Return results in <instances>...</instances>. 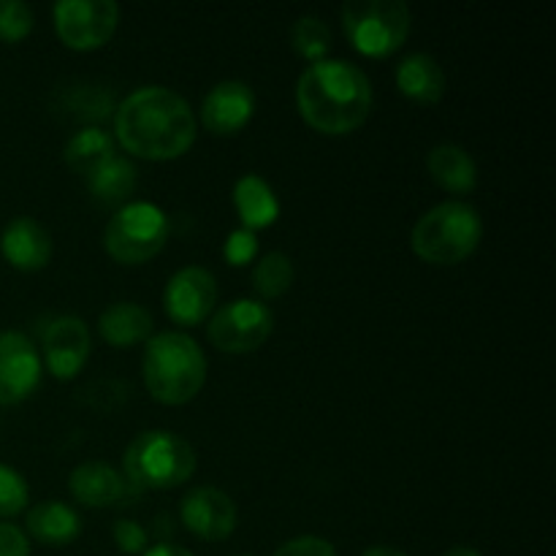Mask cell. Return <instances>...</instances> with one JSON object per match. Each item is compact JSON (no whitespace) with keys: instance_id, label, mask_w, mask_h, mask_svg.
<instances>
[{"instance_id":"obj_33","label":"cell","mask_w":556,"mask_h":556,"mask_svg":"<svg viewBox=\"0 0 556 556\" xmlns=\"http://www.w3.org/2000/svg\"><path fill=\"white\" fill-rule=\"evenodd\" d=\"M141 556H195V554H190L188 548L182 546H174V543H157V546L147 548Z\"/></svg>"},{"instance_id":"obj_28","label":"cell","mask_w":556,"mask_h":556,"mask_svg":"<svg viewBox=\"0 0 556 556\" xmlns=\"http://www.w3.org/2000/svg\"><path fill=\"white\" fill-rule=\"evenodd\" d=\"M33 30V11L22 0H0V38L22 41Z\"/></svg>"},{"instance_id":"obj_26","label":"cell","mask_w":556,"mask_h":556,"mask_svg":"<svg viewBox=\"0 0 556 556\" xmlns=\"http://www.w3.org/2000/svg\"><path fill=\"white\" fill-rule=\"evenodd\" d=\"M291 41H293V49H296L302 58L313 60L315 63V60H324L326 52H329L331 30L320 16L307 14L302 16V20H296V25H293Z\"/></svg>"},{"instance_id":"obj_4","label":"cell","mask_w":556,"mask_h":556,"mask_svg":"<svg viewBox=\"0 0 556 556\" xmlns=\"http://www.w3.org/2000/svg\"><path fill=\"white\" fill-rule=\"evenodd\" d=\"M483 237V220L465 201H443L418 217L413 228V250L429 264H459L476 253Z\"/></svg>"},{"instance_id":"obj_2","label":"cell","mask_w":556,"mask_h":556,"mask_svg":"<svg viewBox=\"0 0 556 556\" xmlns=\"http://www.w3.org/2000/svg\"><path fill=\"white\" fill-rule=\"evenodd\" d=\"M302 117L324 134H351L372 109L369 76L351 60H315L296 85Z\"/></svg>"},{"instance_id":"obj_16","label":"cell","mask_w":556,"mask_h":556,"mask_svg":"<svg viewBox=\"0 0 556 556\" xmlns=\"http://www.w3.org/2000/svg\"><path fill=\"white\" fill-rule=\"evenodd\" d=\"M68 486L71 494L81 505L109 508V505L123 503L130 483L112 465H106V462H85V465L74 467V472L68 478Z\"/></svg>"},{"instance_id":"obj_18","label":"cell","mask_w":556,"mask_h":556,"mask_svg":"<svg viewBox=\"0 0 556 556\" xmlns=\"http://www.w3.org/2000/svg\"><path fill=\"white\" fill-rule=\"evenodd\" d=\"M233 206L242 217V228L258 231L280 217V201L275 188L261 174H244L233 185Z\"/></svg>"},{"instance_id":"obj_22","label":"cell","mask_w":556,"mask_h":556,"mask_svg":"<svg viewBox=\"0 0 556 556\" xmlns=\"http://www.w3.org/2000/svg\"><path fill=\"white\" fill-rule=\"evenodd\" d=\"M434 182L451 193H470L478 185V166L470 152L459 144H438L427 157Z\"/></svg>"},{"instance_id":"obj_12","label":"cell","mask_w":556,"mask_h":556,"mask_svg":"<svg viewBox=\"0 0 556 556\" xmlns=\"http://www.w3.org/2000/svg\"><path fill=\"white\" fill-rule=\"evenodd\" d=\"M179 519L204 541H226L237 530V505L220 489L195 486L182 497Z\"/></svg>"},{"instance_id":"obj_29","label":"cell","mask_w":556,"mask_h":556,"mask_svg":"<svg viewBox=\"0 0 556 556\" xmlns=\"http://www.w3.org/2000/svg\"><path fill=\"white\" fill-rule=\"evenodd\" d=\"M255 253H258V239H255V231H250V228H233L226 237V242H223V255L233 266L250 264Z\"/></svg>"},{"instance_id":"obj_34","label":"cell","mask_w":556,"mask_h":556,"mask_svg":"<svg viewBox=\"0 0 556 556\" xmlns=\"http://www.w3.org/2000/svg\"><path fill=\"white\" fill-rule=\"evenodd\" d=\"M362 556H407L405 552H396V548H386V546H375L367 548Z\"/></svg>"},{"instance_id":"obj_19","label":"cell","mask_w":556,"mask_h":556,"mask_svg":"<svg viewBox=\"0 0 556 556\" xmlns=\"http://www.w3.org/2000/svg\"><path fill=\"white\" fill-rule=\"evenodd\" d=\"M396 87L418 103H438L445 96V74L427 52H413L396 65Z\"/></svg>"},{"instance_id":"obj_36","label":"cell","mask_w":556,"mask_h":556,"mask_svg":"<svg viewBox=\"0 0 556 556\" xmlns=\"http://www.w3.org/2000/svg\"><path fill=\"white\" fill-rule=\"evenodd\" d=\"M242 556H248V554H242Z\"/></svg>"},{"instance_id":"obj_15","label":"cell","mask_w":556,"mask_h":556,"mask_svg":"<svg viewBox=\"0 0 556 556\" xmlns=\"http://www.w3.org/2000/svg\"><path fill=\"white\" fill-rule=\"evenodd\" d=\"M0 250H3L5 261L11 266H16V269H43L49 264V258H52V237L33 217H14L3 228Z\"/></svg>"},{"instance_id":"obj_35","label":"cell","mask_w":556,"mask_h":556,"mask_svg":"<svg viewBox=\"0 0 556 556\" xmlns=\"http://www.w3.org/2000/svg\"><path fill=\"white\" fill-rule=\"evenodd\" d=\"M443 556H481V554L470 546H456V548H448Z\"/></svg>"},{"instance_id":"obj_23","label":"cell","mask_w":556,"mask_h":556,"mask_svg":"<svg viewBox=\"0 0 556 556\" xmlns=\"http://www.w3.org/2000/svg\"><path fill=\"white\" fill-rule=\"evenodd\" d=\"M87 185H90V193L101 204H123L136 190V166L128 157L114 155L103 166H98L96 172L87 174Z\"/></svg>"},{"instance_id":"obj_20","label":"cell","mask_w":556,"mask_h":556,"mask_svg":"<svg viewBox=\"0 0 556 556\" xmlns=\"http://www.w3.org/2000/svg\"><path fill=\"white\" fill-rule=\"evenodd\" d=\"M27 532L43 546H65L76 541L81 532V519L71 505L47 500L27 510Z\"/></svg>"},{"instance_id":"obj_11","label":"cell","mask_w":556,"mask_h":556,"mask_svg":"<svg viewBox=\"0 0 556 556\" xmlns=\"http://www.w3.org/2000/svg\"><path fill=\"white\" fill-rule=\"evenodd\" d=\"M41 383V356L22 331H0V405L27 400Z\"/></svg>"},{"instance_id":"obj_7","label":"cell","mask_w":556,"mask_h":556,"mask_svg":"<svg viewBox=\"0 0 556 556\" xmlns=\"http://www.w3.org/2000/svg\"><path fill=\"white\" fill-rule=\"evenodd\" d=\"M103 242H106L109 255L119 264H144L166 248V212L150 201H128L109 220Z\"/></svg>"},{"instance_id":"obj_31","label":"cell","mask_w":556,"mask_h":556,"mask_svg":"<svg viewBox=\"0 0 556 556\" xmlns=\"http://www.w3.org/2000/svg\"><path fill=\"white\" fill-rule=\"evenodd\" d=\"M114 543L125 554H144L147 552V532L144 527L130 519L114 521Z\"/></svg>"},{"instance_id":"obj_9","label":"cell","mask_w":556,"mask_h":556,"mask_svg":"<svg viewBox=\"0 0 556 556\" xmlns=\"http://www.w3.org/2000/svg\"><path fill=\"white\" fill-rule=\"evenodd\" d=\"M52 16L65 47L98 49L117 30L119 5L114 0H60Z\"/></svg>"},{"instance_id":"obj_5","label":"cell","mask_w":556,"mask_h":556,"mask_svg":"<svg viewBox=\"0 0 556 556\" xmlns=\"http://www.w3.org/2000/svg\"><path fill=\"white\" fill-rule=\"evenodd\" d=\"M125 478L139 489H174L182 486L195 472V451L179 434L168 429H150L136 434L123 456Z\"/></svg>"},{"instance_id":"obj_30","label":"cell","mask_w":556,"mask_h":556,"mask_svg":"<svg viewBox=\"0 0 556 556\" xmlns=\"http://www.w3.org/2000/svg\"><path fill=\"white\" fill-rule=\"evenodd\" d=\"M275 556H337V552L326 538L299 535L293 538V541L282 543L275 552Z\"/></svg>"},{"instance_id":"obj_25","label":"cell","mask_w":556,"mask_h":556,"mask_svg":"<svg viewBox=\"0 0 556 556\" xmlns=\"http://www.w3.org/2000/svg\"><path fill=\"white\" fill-rule=\"evenodd\" d=\"M253 282H255V291H258L261 296L275 299V296H280V293H286L293 282L291 258H288L286 253H280V250H271V253H266L264 258L255 264Z\"/></svg>"},{"instance_id":"obj_1","label":"cell","mask_w":556,"mask_h":556,"mask_svg":"<svg viewBox=\"0 0 556 556\" xmlns=\"http://www.w3.org/2000/svg\"><path fill=\"white\" fill-rule=\"evenodd\" d=\"M114 136L130 155L172 161L195 141V114L190 103L168 87H139L114 106Z\"/></svg>"},{"instance_id":"obj_13","label":"cell","mask_w":556,"mask_h":556,"mask_svg":"<svg viewBox=\"0 0 556 556\" xmlns=\"http://www.w3.org/2000/svg\"><path fill=\"white\" fill-rule=\"evenodd\" d=\"M90 356V331L76 315H60L43 329V358L54 378H74Z\"/></svg>"},{"instance_id":"obj_8","label":"cell","mask_w":556,"mask_h":556,"mask_svg":"<svg viewBox=\"0 0 556 556\" xmlns=\"http://www.w3.org/2000/svg\"><path fill=\"white\" fill-rule=\"evenodd\" d=\"M271 329H275V315L264 302L233 299L212 313L206 334L217 351L250 353L269 340Z\"/></svg>"},{"instance_id":"obj_14","label":"cell","mask_w":556,"mask_h":556,"mask_svg":"<svg viewBox=\"0 0 556 556\" xmlns=\"http://www.w3.org/2000/svg\"><path fill=\"white\" fill-rule=\"evenodd\" d=\"M255 112V92L248 81H217L201 103V123L215 134H237Z\"/></svg>"},{"instance_id":"obj_6","label":"cell","mask_w":556,"mask_h":556,"mask_svg":"<svg viewBox=\"0 0 556 556\" xmlns=\"http://www.w3.org/2000/svg\"><path fill=\"white\" fill-rule=\"evenodd\" d=\"M342 27L367 58H386L405 43L410 9L402 0H351L342 5Z\"/></svg>"},{"instance_id":"obj_10","label":"cell","mask_w":556,"mask_h":556,"mask_svg":"<svg viewBox=\"0 0 556 556\" xmlns=\"http://www.w3.org/2000/svg\"><path fill=\"white\" fill-rule=\"evenodd\" d=\"M217 302V282L215 275L204 266H185L163 291V307L168 318L182 326H195L210 318Z\"/></svg>"},{"instance_id":"obj_32","label":"cell","mask_w":556,"mask_h":556,"mask_svg":"<svg viewBox=\"0 0 556 556\" xmlns=\"http://www.w3.org/2000/svg\"><path fill=\"white\" fill-rule=\"evenodd\" d=\"M0 556H30V543L20 527L0 525Z\"/></svg>"},{"instance_id":"obj_21","label":"cell","mask_w":556,"mask_h":556,"mask_svg":"<svg viewBox=\"0 0 556 556\" xmlns=\"http://www.w3.org/2000/svg\"><path fill=\"white\" fill-rule=\"evenodd\" d=\"M98 331L109 345H136L150 337L152 315L136 302H114L98 315Z\"/></svg>"},{"instance_id":"obj_24","label":"cell","mask_w":556,"mask_h":556,"mask_svg":"<svg viewBox=\"0 0 556 556\" xmlns=\"http://www.w3.org/2000/svg\"><path fill=\"white\" fill-rule=\"evenodd\" d=\"M114 157V139L98 125L76 130L65 144V163L79 174H92L98 166Z\"/></svg>"},{"instance_id":"obj_3","label":"cell","mask_w":556,"mask_h":556,"mask_svg":"<svg viewBox=\"0 0 556 556\" xmlns=\"http://www.w3.org/2000/svg\"><path fill=\"white\" fill-rule=\"evenodd\" d=\"M147 391L166 405H185L206 383V356L193 337L182 331H163L147 342L144 362Z\"/></svg>"},{"instance_id":"obj_17","label":"cell","mask_w":556,"mask_h":556,"mask_svg":"<svg viewBox=\"0 0 556 556\" xmlns=\"http://www.w3.org/2000/svg\"><path fill=\"white\" fill-rule=\"evenodd\" d=\"M54 112L65 119H85V123H98L114 114V96L103 85L96 81H71L60 85L52 92Z\"/></svg>"},{"instance_id":"obj_27","label":"cell","mask_w":556,"mask_h":556,"mask_svg":"<svg viewBox=\"0 0 556 556\" xmlns=\"http://www.w3.org/2000/svg\"><path fill=\"white\" fill-rule=\"evenodd\" d=\"M27 497V481L22 478V472H16L14 467L0 465V516H16L25 510Z\"/></svg>"}]
</instances>
